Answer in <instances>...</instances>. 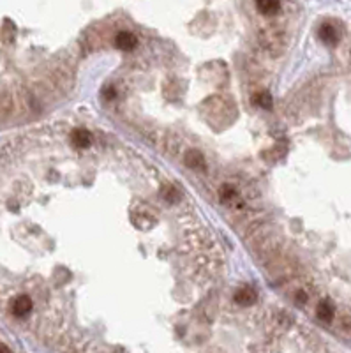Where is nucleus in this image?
<instances>
[{"label": "nucleus", "instance_id": "1", "mask_svg": "<svg viewBox=\"0 0 351 353\" xmlns=\"http://www.w3.org/2000/svg\"><path fill=\"white\" fill-rule=\"evenodd\" d=\"M258 39H260V44L263 46V49H267L270 55L277 57L279 53H283L284 32L281 29H277V25L261 29L260 32H258Z\"/></svg>", "mask_w": 351, "mask_h": 353}, {"label": "nucleus", "instance_id": "2", "mask_svg": "<svg viewBox=\"0 0 351 353\" xmlns=\"http://www.w3.org/2000/svg\"><path fill=\"white\" fill-rule=\"evenodd\" d=\"M316 316H318V320L325 321V323H330V321L335 318L334 304H332L330 300H327V298H323V300L316 306Z\"/></svg>", "mask_w": 351, "mask_h": 353}, {"label": "nucleus", "instance_id": "3", "mask_svg": "<svg viewBox=\"0 0 351 353\" xmlns=\"http://www.w3.org/2000/svg\"><path fill=\"white\" fill-rule=\"evenodd\" d=\"M136 44H138L136 37H134L131 32H118L117 37H115V46H117L118 49H124V52L133 49Z\"/></svg>", "mask_w": 351, "mask_h": 353}, {"label": "nucleus", "instance_id": "4", "mask_svg": "<svg viewBox=\"0 0 351 353\" xmlns=\"http://www.w3.org/2000/svg\"><path fill=\"white\" fill-rule=\"evenodd\" d=\"M319 37H321L325 43L329 44H335L339 41V32L332 23H325V25L319 29Z\"/></svg>", "mask_w": 351, "mask_h": 353}, {"label": "nucleus", "instance_id": "5", "mask_svg": "<svg viewBox=\"0 0 351 353\" xmlns=\"http://www.w3.org/2000/svg\"><path fill=\"white\" fill-rule=\"evenodd\" d=\"M235 298H237L238 304H242V306H250L254 300H256V291H254L253 288H249V286H244L242 290L237 291Z\"/></svg>", "mask_w": 351, "mask_h": 353}, {"label": "nucleus", "instance_id": "6", "mask_svg": "<svg viewBox=\"0 0 351 353\" xmlns=\"http://www.w3.org/2000/svg\"><path fill=\"white\" fill-rule=\"evenodd\" d=\"M256 6L260 7L263 14H273V13H277V11L281 9L279 2H258Z\"/></svg>", "mask_w": 351, "mask_h": 353}, {"label": "nucleus", "instance_id": "7", "mask_svg": "<svg viewBox=\"0 0 351 353\" xmlns=\"http://www.w3.org/2000/svg\"><path fill=\"white\" fill-rule=\"evenodd\" d=\"M186 163L189 168H192V170H198L199 164L203 166V157L199 154H196V152H191V154L186 156Z\"/></svg>", "mask_w": 351, "mask_h": 353}, {"label": "nucleus", "instance_id": "8", "mask_svg": "<svg viewBox=\"0 0 351 353\" xmlns=\"http://www.w3.org/2000/svg\"><path fill=\"white\" fill-rule=\"evenodd\" d=\"M258 103H260V105H263L265 108H268V106L272 105V101H270V97L267 94H261L260 97H258Z\"/></svg>", "mask_w": 351, "mask_h": 353}]
</instances>
